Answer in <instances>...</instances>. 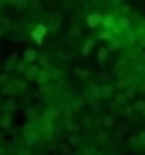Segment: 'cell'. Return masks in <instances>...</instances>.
Segmentation results:
<instances>
[{"mask_svg":"<svg viewBox=\"0 0 145 155\" xmlns=\"http://www.w3.org/2000/svg\"><path fill=\"white\" fill-rule=\"evenodd\" d=\"M46 24L41 22V24H36V27H31V41H36V44H41L44 41V36H46Z\"/></svg>","mask_w":145,"mask_h":155,"instance_id":"obj_1","label":"cell"},{"mask_svg":"<svg viewBox=\"0 0 145 155\" xmlns=\"http://www.w3.org/2000/svg\"><path fill=\"white\" fill-rule=\"evenodd\" d=\"M39 90H41V94H44V97H48V94L58 92V85H53V82H44V85H39Z\"/></svg>","mask_w":145,"mask_h":155,"instance_id":"obj_6","label":"cell"},{"mask_svg":"<svg viewBox=\"0 0 145 155\" xmlns=\"http://www.w3.org/2000/svg\"><path fill=\"white\" fill-rule=\"evenodd\" d=\"M12 7H17V10H24V7H27V0H12Z\"/></svg>","mask_w":145,"mask_h":155,"instance_id":"obj_24","label":"cell"},{"mask_svg":"<svg viewBox=\"0 0 145 155\" xmlns=\"http://www.w3.org/2000/svg\"><path fill=\"white\" fill-rule=\"evenodd\" d=\"M138 138H140V145H145V131H143V133H140Z\"/></svg>","mask_w":145,"mask_h":155,"instance_id":"obj_31","label":"cell"},{"mask_svg":"<svg viewBox=\"0 0 145 155\" xmlns=\"http://www.w3.org/2000/svg\"><path fill=\"white\" fill-rule=\"evenodd\" d=\"M7 80H10V75H7V73H5V70H2V73H0V85H5V82H7Z\"/></svg>","mask_w":145,"mask_h":155,"instance_id":"obj_29","label":"cell"},{"mask_svg":"<svg viewBox=\"0 0 145 155\" xmlns=\"http://www.w3.org/2000/svg\"><path fill=\"white\" fill-rule=\"evenodd\" d=\"M111 2H114V5H121V2H123V0H111Z\"/></svg>","mask_w":145,"mask_h":155,"instance_id":"obj_32","label":"cell"},{"mask_svg":"<svg viewBox=\"0 0 145 155\" xmlns=\"http://www.w3.org/2000/svg\"><path fill=\"white\" fill-rule=\"evenodd\" d=\"M106 56H109V48H99L97 51V61H106Z\"/></svg>","mask_w":145,"mask_h":155,"instance_id":"obj_21","label":"cell"},{"mask_svg":"<svg viewBox=\"0 0 145 155\" xmlns=\"http://www.w3.org/2000/svg\"><path fill=\"white\" fill-rule=\"evenodd\" d=\"M65 128H68V131H77V124H75V121L68 116V121H65Z\"/></svg>","mask_w":145,"mask_h":155,"instance_id":"obj_22","label":"cell"},{"mask_svg":"<svg viewBox=\"0 0 145 155\" xmlns=\"http://www.w3.org/2000/svg\"><path fill=\"white\" fill-rule=\"evenodd\" d=\"M46 29H48V31H58V29H60V15H53L51 22L46 24Z\"/></svg>","mask_w":145,"mask_h":155,"instance_id":"obj_10","label":"cell"},{"mask_svg":"<svg viewBox=\"0 0 145 155\" xmlns=\"http://www.w3.org/2000/svg\"><path fill=\"white\" fill-rule=\"evenodd\" d=\"M97 136H99V140H102V143H109V131H104V128H102Z\"/></svg>","mask_w":145,"mask_h":155,"instance_id":"obj_23","label":"cell"},{"mask_svg":"<svg viewBox=\"0 0 145 155\" xmlns=\"http://www.w3.org/2000/svg\"><path fill=\"white\" fill-rule=\"evenodd\" d=\"M58 150H60L63 155H70V145H65V143H63V145H58Z\"/></svg>","mask_w":145,"mask_h":155,"instance_id":"obj_25","label":"cell"},{"mask_svg":"<svg viewBox=\"0 0 145 155\" xmlns=\"http://www.w3.org/2000/svg\"><path fill=\"white\" fill-rule=\"evenodd\" d=\"M17 58H19L17 53H10V56H7L5 61H2V70H5V73H10V70H14V65H17Z\"/></svg>","mask_w":145,"mask_h":155,"instance_id":"obj_2","label":"cell"},{"mask_svg":"<svg viewBox=\"0 0 145 155\" xmlns=\"http://www.w3.org/2000/svg\"><path fill=\"white\" fill-rule=\"evenodd\" d=\"M48 80H51V78H48V70H39V73H36V80H34V82L44 85V82H48Z\"/></svg>","mask_w":145,"mask_h":155,"instance_id":"obj_17","label":"cell"},{"mask_svg":"<svg viewBox=\"0 0 145 155\" xmlns=\"http://www.w3.org/2000/svg\"><path fill=\"white\" fill-rule=\"evenodd\" d=\"M128 148H130V150L143 148V145H140V138H138V136H128Z\"/></svg>","mask_w":145,"mask_h":155,"instance_id":"obj_19","label":"cell"},{"mask_svg":"<svg viewBox=\"0 0 145 155\" xmlns=\"http://www.w3.org/2000/svg\"><path fill=\"white\" fill-rule=\"evenodd\" d=\"M111 36H114V34H111L109 29H102V31H99L94 39H97V41H111Z\"/></svg>","mask_w":145,"mask_h":155,"instance_id":"obj_15","label":"cell"},{"mask_svg":"<svg viewBox=\"0 0 145 155\" xmlns=\"http://www.w3.org/2000/svg\"><path fill=\"white\" fill-rule=\"evenodd\" d=\"M17 109H19L17 99H12V97H10V99H5V102H2V111H5V114H14Z\"/></svg>","mask_w":145,"mask_h":155,"instance_id":"obj_4","label":"cell"},{"mask_svg":"<svg viewBox=\"0 0 145 155\" xmlns=\"http://www.w3.org/2000/svg\"><path fill=\"white\" fill-rule=\"evenodd\" d=\"M31 10H41V2H36V0H31V2H27Z\"/></svg>","mask_w":145,"mask_h":155,"instance_id":"obj_28","label":"cell"},{"mask_svg":"<svg viewBox=\"0 0 145 155\" xmlns=\"http://www.w3.org/2000/svg\"><path fill=\"white\" fill-rule=\"evenodd\" d=\"M111 97H114V104H118V107H121V104H126V102H128V97H126V94H123V92H116V90H114V94H111Z\"/></svg>","mask_w":145,"mask_h":155,"instance_id":"obj_14","label":"cell"},{"mask_svg":"<svg viewBox=\"0 0 145 155\" xmlns=\"http://www.w3.org/2000/svg\"><path fill=\"white\" fill-rule=\"evenodd\" d=\"M39 58H41V56H39L36 48H27V51H24V61H27V63H36Z\"/></svg>","mask_w":145,"mask_h":155,"instance_id":"obj_8","label":"cell"},{"mask_svg":"<svg viewBox=\"0 0 145 155\" xmlns=\"http://www.w3.org/2000/svg\"><path fill=\"white\" fill-rule=\"evenodd\" d=\"M114 94V85H97V97H111Z\"/></svg>","mask_w":145,"mask_h":155,"instance_id":"obj_9","label":"cell"},{"mask_svg":"<svg viewBox=\"0 0 145 155\" xmlns=\"http://www.w3.org/2000/svg\"><path fill=\"white\" fill-rule=\"evenodd\" d=\"M2 34H5V29H2V27H0V39H2Z\"/></svg>","mask_w":145,"mask_h":155,"instance_id":"obj_33","label":"cell"},{"mask_svg":"<svg viewBox=\"0 0 145 155\" xmlns=\"http://www.w3.org/2000/svg\"><path fill=\"white\" fill-rule=\"evenodd\" d=\"M0 126H2V128H10V126H12V114H5V111H2V116H0Z\"/></svg>","mask_w":145,"mask_h":155,"instance_id":"obj_18","label":"cell"},{"mask_svg":"<svg viewBox=\"0 0 145 155\" xmlns=\"http://www.w3.org/2000/svg\"><path fill=\"white\" fill-rule=\"evenodd\" d=\"M27 65H29V63H27L24 58H22V61H17V65H14V73H17V75H22V73L27 70Z\"/></svg>","mask_w":145,"mask_h":155,"instance_id":"obj_20","label":"cell"},{"mask_svg":"<svg viewBox=\"0 0 145 155\" xmlns=\"http://www.w3.org/2000/svg\"><path fill=\"white\" fill-rule=\"evenodd\" d=\"M0 68H2V61H0Z\"/></svg>","mask_w":145,"mask_h":155,"instance_id":"obj_35","label":"cell"},{"mask_svg":"<svg viewBox=\"0 0 145 155\" xmlns=\"http://www.w3.org/2000/svg\"><path fill=\"white\" fill-rule=\"evenodd\" d=\"M0 155H7V145H2V143H0Z\"/></svg>","mask_w":145,"mask_h":155,"instance_id":"obj_30","label":"cell"},{"mask_svg":"<svg viewBox=\"0 0 145 155\" xmlns=\"http://www.w3.org/2000/svg\"><path fill=\"white\" fill-rule=\"evenodd\" d=\"M72 75H75V78H82V80H87V78H89V70H87V68H72Z\"/></svg>","mask_w":145,"mask_h":155,"instance_id":"obj_16","label":"cell"},{"mask_svg":"<svg viewBox=\"0 0 145 155\" xmlns=\"http://www.w3.org/2000/svg\"><path fill=\"white\" fill-rule=\"evenodd\" d=\"M24 114H27L29 121H39V116H41V114H39V104H29V107L24 109Z\"/></svg>","mask_w":145,"mask_h":155,"instance_id":"obj_5","label":"cell"},{"mask_svg":"<svg viewBox=\"0 0 145 155\" xmlns=\"http://www.w3.org/2000/svg\"><path fill=\"white\" fill-rule=\"evenodd\" d=\"M102 12H89L87 15V27H102Z\"/></svg>","mask_w":145,"mask_h":155,"instance_id":"obj_3","label":"cell"},{"mask_svg":"<svg viewBox=\"0 0 145 155\" xmlns=\"http://www.w3.org/2000/svg\"><path fill=\"white\" fill-rule=\"evenodd\" d=\"M99 124H102L104 128H114V124H116V119H114L111 114H106V116H102V119H99Z\"/></svg>","mask_w":145,"mask_h":155,"instance_id":"obj_11","label":"cell"},{"mask_svg":"<svg viewBox=\"0 0 145 155\" xmlns=\"http://www.w3.org/2000/svg\"><path fill=\"white\" fill-rule=\"evenodd\" d=\"M94 44H97V39H87V41L82 44V56H89V51L94 48Z\"/></svg>","mask_w":145,"mask_h":155,"instance_id":"obj_13","label":"cell"},{"mask_svg":"<svg viewBox=\"0 0 145 155\" xmlns=\"http://www.w3.org/2000/svg\"><path fill=\"white\" fill-rule=\"evenodd\" d=\"M143 107H145V99H135L133 102V109H143Z\"/></svg>","mask_w":145,"mask_h":155,"instance_id":"obj_26","label":"cell"},{"mask_svg":"<svg viewBox=\"0 0 145 155\" xmlns=\"http://www.w3.org/2000/svg\"><path fill=\"white\" fill-rule=\"evenodd\" d=\"M80 143H82L80 131H70V136H68V145H80Z\"/></svg>","mask_w":145,"mask_h":155,"instance_id":"obj_12","label":"cell"},{"mask_svg":"<svg viewBox=\"0 0 145 155\" xmlns=\"http://www.w3.org/2000/svg\"><path fill=\"white\" fill-rule=\"evenodd\" d=\"M143 29H145V19H143Z\"/></svg>","mask_w":145,"mask_h":155,"instance_id":"obj_34","label":"cell"},{"mask_svg":"<svg viewBox=\"0 0 145 155\" xmlns=\"http://www.w3.org/2000/svg\"><path fill=\"white\" fill-rule=\"evenodd\" d=\"M82 126H87V128H94V126H99V116H94V114H85V119H82Z\"/></svg>","mask_w":145,"mask_h":155,"instance_id":"obj_7","label":"cell"},{"mask_svg":"<svg viewBox=\"0 0 145 155\" xmlns=\"http://www.w3.org/2000/svg\"><path fill=\"white\" fill-rule=\"evenodd\" d=\"M70 107H72V109H77V107H82V99H70Z\"/></svg>","mask_w":145,"mask_h":155,"instance_id":"obj_27","label":"cell"}]
</instances>
